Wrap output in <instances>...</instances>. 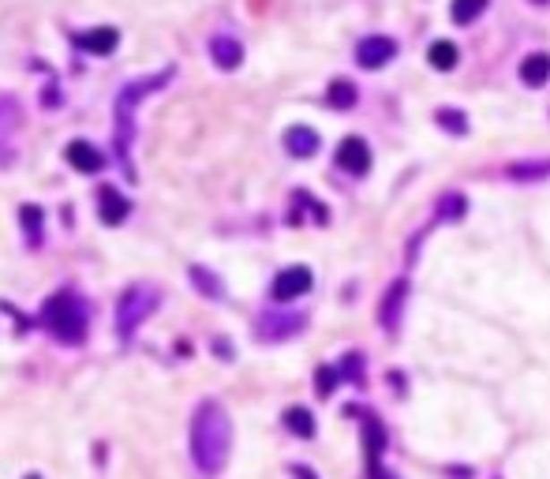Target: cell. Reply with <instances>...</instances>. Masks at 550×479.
<instances>
[{
    "label": "cell",
    "instance_id": "6da1fadb",
    "mask_svg": "<svg viewBox=\"0 0 550 479\" xmlns=\"http://www.w3.org/2000/svg\"><path fill=\"white\" fill-rule=\"evenodd\" d=\"M228 449H232L228 412L218 401H202L195 408V420H192V461H195V468L206 479L221 475V468L228 465Z\"/></svg>",
    "mask_w": 550,
    "mask_h": 479
},
{
    "label": "cell",
    "instance_id": "7a4b0ae2",
    "mask_svg": "<svg viewBox=\"0 0 550 479\" xmlns=\"http://www.w3.org/2000/svg\"><path fill=\"white\" fill-rule=\"evenodd\" d=\"M176 75V68H165V72H154V75H146V79H135V82H128L116 98H113V124H116V158H120V165L128 169V176H132V135H135V106L142 98H150L154 90H161L168 79Z\"/></svg>",
    "mask_w": 550,
    "mask_h": 479
},
{
    "label": "cell",
    "instance_id": "3957f363",
    "mask_svg": "<svg viewBox=\"0 0 550 479\" xmlns=\"http://www.w3.org/2000/svg\"><path fill=\"white\" fill-rule=\"evenodd\" d=\"M41 322L64 345H82L87 341V307H82L72 293H53L41 307Z\"/></svg>",
    "mask_w": 550,
    "mask_h": 479
},
{
    "label": "cell",
    "instance_id": "277c9868",
    "mask_svg": "<svg viewBox=\"0 0 550 479\" xmlns=\"http://www.w3.org/2000/svg\"><path fill=\"white\" fill-rule=\"evenodd\" d=\"M158 311V288L154 285H132L128 293L120 296V304H116V329H120V338L128 341L132 333L150 319Z\"/></svg>",
    "mask_w": 550,
    "mask_h": 479
},
{
    "label": "cell",
    "instance_id": "5b68a950",
    "mask_svg": "<svg viewBox=\"0 0 550 479\" xmlns=\"http://www.w3.org/2000/svg\"><path fill=\"white\" fill-rule=\"evenodd\" d=\"M311 285H314V278H311V269L307 266H288V269H281L278 278H273V300L278 304H288V300H300L304 293H311Z\"/></svg>",
    "mask_w": 550,
    "mask_h": 479
},
{
    "label": "cell",
    "instance_id": "8992f818",
    "mask_svg": "<svg viewBox=\"0 0 550 479\" xmlns=\"http://www.w3.org/2000/svg\"><path fill=\"white\" fill-rule=\"evenodd\" d=\"M397 56V41L393 38H382V34H374V38H364L359 41V49H356V60H359V68H382L390 64V60Z\"/></svg>",
    "mask_w": 550,
    "mask_h": 479
},
{
    "label": "cell",
    "instance_id": "52a82bcc",
    "mask_svg": "<svg viewBox=\"0 0 550 479\" xmlns=\"http://www.w3.org/2000/svg\"><path fill=\"white\" fill-rule=\"evenodd\" d=\"M337 165H341L345 173H352V176H364L371 169V147L359 135L341 139V147H337Z\"/></svg>",
    "mask_w": 550,
    "mask_h": 479
},
{
    "label": "cell",
    "instance_id": "ba28073f",
    "mask_svg": "<svg viewBox=\"0 0 550 479\" xmlns=\"http://www.w3.org/2000/svg\"><path fill=\"white\" fill-rule=\"evenodd\" d=\"M300 329H304V315H262L259 319V338L262 341H285Z\"/></svg>",
    "mask_w": 550,
    "mask_h": 479
},
{
    "label": "cell",
    "instance_id": "9c48e42d",
    "mask_svg": "<svg viewBox=\"0 0 550 479\" xmlns=\"http://www.w3.org/2000/svg\"><path fill=\"white\" fill-rule=\"evenodd\" d=\"M382 449H386V431H382V423H378L374 415H367V420H364V453H367V472L382 468Z\"/></svg>",
    "mask_w": 550,
    "mask_h": 479
},
{
    "label": "cell",
    "instance_id": "30bf717a",
    "mask_svg": "<svg viewBox=\"0 0 550 479\" xmlns=\"http://www.w3.org/2000/svg\"><path fill=\"white\" fill-rule=\"evenodd\" d=\"M210 56H214V64L221 72H232V68H240V60H244V46L236 38H228V34H218L214 41H210Z\"/></svg>",
    "mask_w": 550,
    "mask_h": 479
},
{
    "label": "cell",
    "instance_id": "8fae6325",
    "mask_svg": "<svg viewBox=\"0 0 550 479\" xmlns=\"http://www.w3.org/2000/svg\"><path fill=\"white\" fill-rule=\"evenodd\" d=\"M68 161L79 173H101L105 169V154L94 147V142H82V139H75L68 147Z\"/></svg>",
    "mask_w": 550,
    "mask_h": 479
},
{
    "label": "cell",
    "instance_id": "7c38bea8",
    "mask_svg": "<svg viewBox=\"0 0 550 479\" xmlns=\"http://www.w3.org/2000/svg\"><path fill=\"white\" fill-rule=\"evenodd\" d=\"M128 210H132V206H128V199L116 192V187H101V192H98V214H101L105 225H120L124 218H128Z\"/></svg>",
    "mask_w": 550,
    "mask_h": 479
},
{
    "label": "cell",
    "instance_id": "4fadbf2b",
    "mask_svg": "<svg viewBox=\"0 0 550 479\" xmlns=\"http://www.w3.org/2000/svg\"><path fill=\"white\" fill-rule=\"evenodd\" d=\"M116 41H120V30L116 27H98V30H87V34H75V46H82L87 53H113L116 49Z\"/></svg>",
    "mask_w": 550,
    "mask_h": 479
},
{
    "label": "cell",
    "instance_id": "5bb4252c",
    "mask_svg": "<svg viewBox=\"0 0 550 479\" xmlns=\"http://www.w3.org/2000/svg\"><path fill=\"white\" fill-rule=\"evenodd\" d=\"M285 150L292 158H311L314 150H319V132L314 128H304V124H296V128L285 132Z\"/></svg>",
    "mask_w": 550,
    "mask_h": 479
},
{
    "label": "cell",
    "instance_id": "9a60e30c",
    "mask_svg": "<svg viewBox=\"0 0 550 479\" xmlns=\"http://www.w3.org/2000/svg\"><path fill=\"white\" fill-rule=\"evenodd\" d=\"M520 79L528 82V87H543V82L550 79V53H532V56H524Z\"/></svg>",
    "mask_w": 550,
    "mask_h": 479
},
{
    "label": "cell",
    "instance_id": "2e32d148",
    "mask_svg": "<svg viewBox=\"0 0 550 479\" xmlns=\"http://www.w3.org/2000/svg\"><path fill=\"white\" fill-rule=\"evenodd\" d=\"M19 225H23V233H27V244L30 247H41V210H38L34 202L19 206Z\"/></svg>",
    "mask_w": 550,
    "mask_h": 479
},
{
    "label": "cell",
    "instance_id": "e0dca14e",
    "mask_svg": "<svg viewBox=\"0 0 550 479\" xmlns=\"http://www.w3.org/2000/svg\"><path fill=\"white\" fill-rule=\"evenodd\" d=\"M427 60H431V64H434L438 72H450V68H457L460 53H457V46H453V41H446V38H442V41H434V46H431Z\"/></svg>",
    "mask_w": 550,
    "mask_h": 479
},
{
    "label": "cell",
    "instance_id": "ac0fdd59",
    "mask_svg": "<svg viewBox=\"0 0 550 479\" xmlns=\"http://www.w3.org/2000/svg\"><path fill=\"white\" fill-rule=\"evenodd\" d=\"M405 293H408V285L405 281H397L390 293H386V304H382V326H397V319H400V304H405Z\"/></svg>",
    "mask_w": 550,
    "mask_h": 479
},
{
    "label": "cell",
    "instance_id": "d6986e66",
    "mask_svg": "<svg viewBox=\"0 0 550 479\" xmlns=\"http://www.w3.org/2000/svg\"><path fill=\"white\" fill-rule=\"evenodd\" d=\"M192 285L199 288L206 300H221V293H225V285H221L214 274H210L206 266H192Z\"/></svg>",
    "mask_w": 550,
    "mask_h": 479
},
{
    "label": "cell",
    "instance_id": "ffe728a7",
    "mask_svg": "<svg viewBox=\"0 0 550 479\" xmlns=\"http://www.w3.org/2000/svg\"><path fill=\"white\" fill-rule=\"evenodd\" d=\"M285 427L296 434V439H311L314 434V415L307 408H288L285 412Z\"/></svg>",
    "mask_w": 550,
    "mask_h": 479
},
{
    "label": "cell",
    "instance_id": "44dd1931",
    "mask_svg": "<svg viewBox=\"0 0 550 479\" xmlns=\"http://www.w3.org/2000/svg\"><path fill=\"white\" fill-rule=\"evenodd\" d=\"M330 106L333 109H352L356 106V87H352V82L348 79H337V82H330Z\"/></svg>",
    "mask_w": 550,
    "mask_h": 479
},
{
    "label": "cell",
    "instance_id": "7402d4cb",
    "mask_svg": "<svg viewBox=\"0 0 550 479\" xmlns=\"http://www.w3.org/2000/svg\"><path fill=\"white\" fill-rule=\"evenodd\" d=\"M486 8V0H453V8H450V15H453V23H476L479 19V12Z\"/></svg>",
    "mask_w": 550,
    "mask_h": 479
},
{
    "label": "cell",
    "instance_id": "603a6c76",
    "mask_svg": "<svg viewBox=\"0 0 550 479\" xmlns=\"http://www.w3.org/2000/svg\"><path fill=\"white\" fill-rule=\"evenodd\" d=\"M438 128L453 132V135H464L468 132V120H464V113H457V109H438Z\"/></svg>",
    "mask_w": 550,
    "mask_h": 479
},
{
    "label": "cell",
    "instance_id": "cb8c5ba5",
    "mask_svg": "<svg viewBox=\"0 0 550 479\" xmlns=\"http://www.w3.org/2000/svg\"><path fill=\"white\" fill-rule=\"evenodd\" d=\"M19 124V101L12 94H0V132H8Z\"/></svg>",
    "mask_w": 550,
    "mask_h": 479
},
{
    "label": "cell",
    "instance_id": "d4e9b609",
    "mask_svg": "<svg viewBox=\"0 0 550 479\" xmlns=\"http://www.w3.org/2000/svg\"><path fill=\"white\" fill-rule=\"evenodd\" d=\"M464 214V195H446L438 202V218H446V221H453V218H460Z\"/></svg>",
    "mask_w": 550,
    "mask_h": 479
},
{
    "label": "cell",
    "instance_id": "484cf974",
    "mask_svg": "<svg viewBox=\"0 0 550 479\" xmlns=\"http://www.w3.org/2000/svg\"><path fill=\"white\" fill-rule=\"evenodd\" d=\"M510 176H517V180H528V176H550V161H539V165H510Z\"/></svg>",
    "mask_w": 550,
    "mask_h": 479
},
{
    "label": "cell",
    "instance_id": "4316f807",
    "mask_svg": "<svg viewBox=\"0 0 550 479\" xmlns=\"http://www.w3.org/2000/svg\"><path fill=\"white\" fill-rule=\"evenodd\" d=\"M337 379H341V374H337L333 367H319V374H314V382H319V398H330Z\"/></svg>",
    "mask_w": 550,
    "mask_h": 479
},
{
    "label": "cell",
    "instance_id": "83f0119b",
    "mask_svg": "<svg viewBox=\"0 0 550 479\" xmlns=\"http://www.w3.org/2000/svg\"><path fill=\"white\" fill-rule=\"evenodd\" d=\"M337 374H345V379H359V356H345V367Z\"/></svg>",
    "mask_w": 550,
    "mask_h": 479
},
{
    "label": "cell",
    "instance_id": "f1b7e54d",
    "mask_svg": "<svg viewBox=\"0 0 550 479\" xmlns=\"http://www.w3.org/2000/svg\"><path fill=\"white\" fill-rule=\"evenodd\" d=\"M292 475H296V479H319V475H314L311 468H304V465H292Z\"/></svg>",
    "mask_w": 550,
    "mask_h": 479
},
{
    "label": "cell",
    "instance_id": "f546056e",
    "mask_svg": "<svg viewBox=\"0 0 550 479\" xmlns=\"http://www.w3.org/2000/svg\"><path fill=\"white\" fill-rule=\"evenodd\" d=\"M536 4H550V0H536Z\"/></svg>",
    "mask_w": 550,
    "mask_h": 479
},
{
    "label": "cell",
    "instance_id": "4dcf8cb0",
    "mask_svg": "<svg viewBox=\"0 0 550 479\" xmlns=\"http://www.w3.org/2000/svg\"><path fill=\"white\" fill-rule=\"evenodd\" d=\"M30 479H38V475H30Z\"/></svg>",
    "mask_w": 550,
    "mask_h": 479
}]
</instances>
